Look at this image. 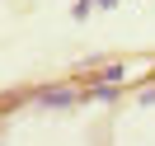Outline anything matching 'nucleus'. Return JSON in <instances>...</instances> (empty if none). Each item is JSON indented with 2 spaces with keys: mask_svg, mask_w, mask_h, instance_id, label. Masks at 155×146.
<instances>
[{
  "mask_svg": "<svg viewBox=\"0 0 155 146\" xmlns=\"http://www.w3.org/2000/svg\"><path fill=\"white\" fill-rule=\"evenodd\" d=\"M141 104H155V85H150V90H141Z\"/></svg>",
  "mask_w": 155,
  "mask_h": 146,
  "instance_id": "20e7f679",
  "label": "nucleus"
},
{
  "mask_svg": "<svg viewBox=\"0 0 155 146\" xmlns=\"http://www.w3.org/2000/svg\"><path fill=\"white\" fill-rule=\"evenodd\" d=\"M80 99H85V90H75V85H42V90H33V104H42V108H71Z\"/></svg>",
  "mask_w": 155,
  "mask_h": 146,
  "instance_id": "f257e3e1",
  "label": "nucleus"
},
{
  "mask_svg": "<svg viewBox=\"0 0 155 146\" xmlns=\"http://www.w3.org/2000/svg\"><path fill=\"white\" fill-rule=\"evenodd\" d=\"M94 5H99V0H75V10H71V14H75V19H85V14L94 10Z\"/></svg>",
  "mask_w": 155,
  "mask_h": 146,
  "instance_id": "7ed1b4c3",
  "label": "nucleus"
},
{
  "mask_svg": "<svg viewBox=\"0 0 155 146\" xmlns=\"http://www.w3.org/2000/svg\"><path fill=\"white\" fill-rule=\"evenodd\" d=\"M94 80H104V85H122V80H127V66H122V61H113V66H99V71H94Z\"/></svg>",
  "mask_w": 155,
  "mask_h": 146,
  "instance_id": "f03ea898",
  "label": "nucleus"
}]
</instances>
